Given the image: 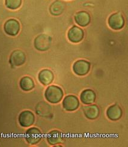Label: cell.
<instances>
[{
  "instance_id": "cell-5",
  "label": "cell",
  "mask_w": 128,
  "mask_h": 147,
  "mask_svg": "<svg viewBox=\"0 0 128 147\" xmlns=\"http://www.w3.org/2000/svg\"><path fill=\"white\" fill-rule=\"evenodd\" d=\"M90 64L88 61L80 59L76 61L73 65V70L78 76H84L90 71Z\"/></svg>"
},
{
  "instance_id": "cell-8",
  "label": "cell",
  "mask_w": 128,
  "mask_h": 147,
  "mask_svg": "<svg viewBox=\"0 0 128 147\" xmlns=\"http://www.w3.org/2000/svg\"><path fill=\"white\" fill-rule=\"evenodd\" d=\"M124 24V18L120 13H114L108 19L109 26L113 30H120L123 27Z\"/></svg>"
},
{
  "instance_id": "cell-9",
  "label": "cell",
  "mask_w": 128,
  "mask_h": 147,
  "mask_svg": "<svg viewBox=\"0 0 128 147\" xmlns=\"http://www.w3.org/2000/svg\"><path fill=\"white\" fill-rule=\"evenodd\" d=\"M26 60V56L24 52L20 50L13 51L10 57L9 62L12 66L17 67L23 65Z\"/></svg>"
},
{
  "instance_id": "cell-3",
  "label": "cell",
  "mask_w": 128,
  "mask_h": 147,
  "mask_svg": "<svg viewBox=\"0 0 128 147\" xmlns=\"http://www.w3.org/2000/svg\"><path fill=\"white\" fill-rule=\"evenodd\" d=\"M25 140L30 145L38 144L42 139V132L37 127H31L25 133Z\"/></svg>"
},
{
  "instance_id": "cell-17",
  "label": "cell",
  "mask_w": 128,
  "mask_h": 147,
  "mask_svg": "<svg viewBox=\"0 0 128 147\" xmlns=\"http://www.w3.org/2000/svg\"><path fill=\"white\" fill-rule=\"evenodd\" d=\"M21 88L24 91H29L35 88V82L29 76L23 77L19 82Z\"/></svg>"
},
{
  "instance_id": "cell-10",
  "label": "cell",
  "mask_w": 128,
  "mask_h": 147,
  "mask_svg": "<svg viewBox=\"0 0 128 147\" xmlns=\"http://www.w3.org/2000/svg\"><path fill=\"white\" fill-rule=\"evenodd\" d=\"M67 37L70 42L78 43L81 41L84 37V31L78 26H73L69 30Z\"/></svg>"
},
{
  "instance_id": "cell-2",
  "label": "cell",
  "mask_w": 128,
  "mask_h": 147,
  "mask_svg": "<svg viewBox=\"0 0 128 147\" xmlns=\"http://www.w3.org/2000/svg\"><path fill=\"white\" fill-rule=\"evenodd\" d=\"M52 38L48 35L40 34L35 40V46L36 49L40 51L48 50L51 47Z\"/></svg>"
},
{
  "instance_id": "cell-14",
  "label": "cell",
  "mask_w": 128,
  "mask_h": 147,
  "mask_svg": "<svg viewBox=\"0 0 128 147\" xmlns=\"http://www.w3.org/2000/svg\"><path fill=\"white\" fill-rule=\"evenodd\" d=\"M75 21L78 25L81 26H86L90 22V15L86 11H79L75 16Z\"/></svg>"
},
{
  "instance_id": "cell-6",
  "label": "cell",
  "mask_w": 128,
  "mask_h": 147,
  "mask_svg": "<svg viewBox=\"0 0 128 147\" xmlns=\"http://www.w3.org/2000/svg\"><path fill=\"white\" fill-rule=\"evenodd\" d=\"M4 30L7 34L12 36H16L20 30V24L16 19H9L5 22Z\"/></svg>"
},
{
  "instance_id": "cell-7",
  "label": "cell",
  "mask_w": 128,
  "mask_h": 147,
  "mask_svg": "<svg viewBox=\"0 0 128 147\" xmlns=\"http://www.w3.org/2000/svg\"><path fill=\"white\" fill-rule=\"evenodd\" d=\"M79 102L77 97L73 95H69L64 97L63 101V108L67 111H73L78 109Z\"/></svg>"
},
{
  "instance_id": "cell-13",
  "label": "cell",
  "mask_w": 128,
  "mask_h": 147,
  "mask_svg": "<svg viewBox=\"0 0 128 147\" xmlns=\"http://www.w3.org/2000/svg\"><path fill=\"white\" fill-rule=\"evenodd\" d=\"M96 94L91 90H85L80 95L81 102L85 105H90L95 101Z\"/></svg>"
},
{
  "instance_id": "cell-18",
  "label": "cell",
  "mask_w": 128,
  "mask_h": 147,
  "mask_svg": "<svg viewBox=\"0 0 128 147\" xmlns=\"http://www.w3.org/2000/svg\"><path fill=\"white\" fill-rule=\"evenodd\" d=\"M65 8L64 4L61 1H56L50 7V12L52 15L58 16L63 13Z\"/></svg>"
},
{
  "instance_id": "cell-15",
  "label": "cell",
  "mask_w": 128,
  "mask_h": 147,
  "mask_svg": "<svg viewBox=\"0 0 128 147\" xmlns=\"http://www.w3.org/2000/svg\"><path fill=\"white\" fill-rule=\"evenodd\" d=\"M83 111L85 116L90 119H96L99 113L98 107L95 105H88L83 108Z\"/></svg>"
},
{
  "instance_id": "cell-1",
  "label": "cell",
  "mask_w": 128,
  "mask_h": 147,
  "mask_svg": "<svg viewBox=\"0 0 128 147\" xmlns=\"http://www.w3.org/2000/svg\"><path fill=\"white\" fill-rule=\"evenodd\" d=\"M45 96L48 102L56 104L59 103L63 98V91L62 89L56 85H51L46 88Z\"/></svg>"
},
{
  "instance_id": "cell-12",
  "label": "cell",
  "mask_w": 128,
  "mask_h": 147,
  "mask_svg": "<svg viewBox=\"0 0 128 147\" xmlns=\"http://www.w3.org/2000/svg\"><path fill=\"white\" fill-rule=\"evenodd\" d=\"M53 73L48 69H43L39 73L38 79L40 82L43 85H48L51 84L54 80Z\"/></svg>"
},
{
  "instance_id": "cell-16",
  "label": "cell",
  "mask_w": 128,
  "mask_h": 147,
  "mask_svg": "<svg viewBox=\"0 0 128 147\" xmlns=\"http://www.w3.org/2000/svg\"><path fill=\"white\" fill-rule=\"evenodd\" d=\"M62 138L61 132L57 130H54L48 133L47 136V141L50 145H55L61 143Z\"/></svg>"
},
{
  "instance_id": "cell-4",
  "label": "cell",
  "mask_w": 128,
  "mask_h": 147,
  "mask_svg": "<svg viewBox=\"0 0 128 147\" xmlns=\"http://www.w3.org/2000/svg\"><path fill=\"white\" fill-rule=\"evenodd\" d=\"M18 121L19 124L23 127H28L35 123V117L31 111H24L19 114Z\"/></svg>"
},
{
  "instance_id": "cell-19",
  "label": "cell",
  "mask_w": 128,
  "mask_h": 147,
  "mask_svg": "<svg viewBox=\"0 0 128 147\" xmlns=\"http://www.w3.org/2000/svg\"><path fill=\"white\" fill-rule=\"evenodd\" d=\"M22 0H5V5L11 10H16L21 6Z\"/></svg>"
},
{
  "instance_id": "cell-11",
  "label": "cell",
  "mask_w": 128,
  "mask_h": 147,
  "mask_svg": "<svg viewBox=\"0 0 128 147\" xmlns=\"http://www.w3.org/2000/svg\"><path fill=\"white\" fill-rule=\"evenodd\" d=\"M106 115L112 121H116L122 115V110L120 106L117 105L110 106L106 111Z\"/></svg>"
}]
</instances>
